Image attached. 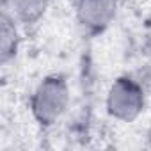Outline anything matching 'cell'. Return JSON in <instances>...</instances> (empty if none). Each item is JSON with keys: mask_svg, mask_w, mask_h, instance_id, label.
<instances>
[{"mask_svg": "<svg viewBox=\"0 0 151 151\" xmlns=\"http://www.w3.org/2000/svg\"><path fill=\"white\" fill-rule=\"evenodd\" d=\"M16 29L7 14L2 16V27H0V48H2V60H7L11 55H14L16 50Z\"/></svg>", "mask_w": 151, "mask_h": 151, "instance_id": "5b68a950", "label": "cell"}, {"mask_svg": "<svg viewBox=\"0 0 151 151\" xmlns=\"http://www.w3.org/2000/svg\"><path fill=\"white\" fill-rule=\"evenodd\" d=\"M116 16V0H78L77 18L89 32H101Z\"/></svg>", "mask_w": 151, "mask_h": 151, "instance_id": "3957f363", "label": "cell"}, {"mask_svg": "<svg viewBox=\"0 0 151 151\" xmlns=\"http://www.w3.org/2000/svg\"><path fill=\"white\" fill-rule=\"evenodd\" d=\"M107 110L112 117L130 123L144 110V91L132 78H117L107 94Z\"/></svg>", "mask_w": 151, "mask_h": 151, "instance_id": "7a4b0ae2", "label": "cell"}, {"mask_svg": "<svg viewBox=\"0 0 151 151\" xmlns=\"http://www.w3.org/2000/svg\"><path fill=\"white\" fill-rule=\"evenodd\" d=\"M68 103H69V89L66 80L62 77H48L37 86L30 107L34 117L41 124L50 126L66 112Z\"/></svg>", "mask_w": 151, "mask_h": 151, "instance_id": "6da1fadb", "label": "cell"}, {"mask_svg": "<svg viewBox=\"0 0 151 151\" xmlns=\"http://www.w3.org/2000/svg\"><path fill=\"white\" fill-rule=\"evenodd\" d=\"M48 2L50 0H9V6L14 13V18L23 23H34L45 14Z\"/></svg>", "mask_w": 151, "mask_h": 151, "instance_id": "277c9868", "label": "cell"}]
</instances>
